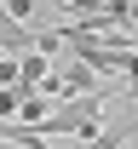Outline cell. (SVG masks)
<instances>
[{"mask_svg": "<svg viewBox=\"0 0 138 149\" xmlns=\"http://www.w3.org/2000/svg\"><path fill=\"white\" fill-rule=\"evenodd\" d=\"M0 86H18V57H0Z\"/></svg>", "mask_w": 138, "mask_h": 149, "instance_id": "5", "label": "cell"}, {"mask_svg": "<svg viewBox=\"0 0 138 149\" xmlns=\"http://www.w3.org/2000/svg\"><path fill=\"white\" fill-rule=\"evenodd\" d=\"M115 97H121V86L75 92V97H63L58 109H46V120H40L35 132H40V138L52 132V138H81V143H86V138H98V132H104V109H109Z\"/></svg>", "mask_w": 138, "mask_h": 149, "instance_id": "1", "label": "cell"}, {"mask_svg": "<svg viewBox=\"0 0 138 149\" xmlns=\"http://www.w3.org/2000/svg\"><path fill=\"white\" fill-rule=\"evenodd\" d=\"M0 12H6L12 23H23V29H29V17H35V0H0Z\"/></svg>", "mask_w": 138, "mask_h": 149, "instance_id": "4", "label": "cell"}, {"mask_svg": "<svg viewBox=\"0 0 138 149\" xmlns=\"http://www.w3.org/2000/svg\"><path fill=\"white\" fill-rule=\"evenodd\" d=\"M127 143H132V115L127 120H109L98 138H86V149H127Z\"/></svg>", "mask_w": 138, "mask_h": 149, "instance_id": "3", "label": "cell"}, {"mask_svg": "<svg viewBox=\"0 0 138 149\" xmlns=\"http://www.w3.org/2000/svg\"><path fill=\"white\" fill-rule=\"evenodd\" d=\"M52 74L63 80V92H69V97H75V92H92V86H98V74L86 69V63H75V57H69V63H58Z\"/></svg>", "mask_w": 138, "mask_h": 149, "instance_id": "2", "label": "cell"}]
</instances>
